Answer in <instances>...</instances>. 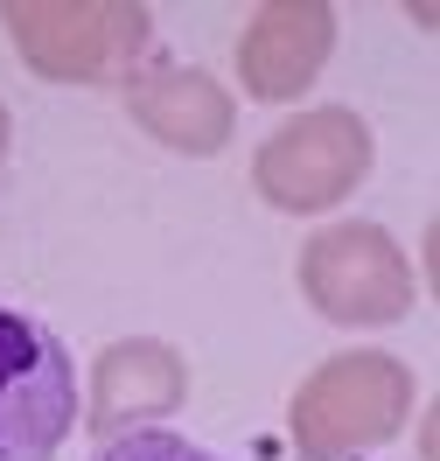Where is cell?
Masks as SVG:
<instances>
[{
    "mask_svg": "<svg viewBox=\"0 0 440 461\" xmlns=\"http://www.w3.org/2000/svg\"><path fill=\"white\" fill-rule=\"evenodd\" d=\"M412 399V364H399L391 349H343L315 364V377H301L287 405V440L301 461H356L406 427Z\"/></svg>",
    "mask_w": 440,
    "mask_h": 461,
    "instance_id": "obj_1",
    "label": "cell"
},
{
    "mask_svg": "<svg viewBox=\"0 0 440 461\" xmlns=\"http://www.w3.org/2000/svg\"><path fill=\"white\" fill-rule=\"evenodd\" d=\"M0 29L35 77L98 85V77H133L140 70L154 14L133 7V0H7Z\"/></svg>",
    "mask_w": 440,
    "mask_h": 461,
    "instance_id": "obj_2",
    "label": "cell"
},
{
    "mask_svg": "<svg viewBox=\"0 0 440 461\" xmlns=\"http://www.w3.org/2000/svg\"><path fill=\"white\" fill-rule=\"evenodd\" d=\"M378 161V140L364 113L350 105H308V113L280 119L252 154V189L265 210H287V217H315L336 210L364 189V175Z\"/></svg>",
    "mask_w": 440,
    "mask_h": 461,
    "instance_id": "obj_3",
    "label": "cell"
},
{
    "mask_svg": "<svg viewBox=\"0 0 440 461\" xmlns=\"http://www.w3.org/2000/svg\"><path fill=\"white\" fill-rule=\"evenodd\" d=\"M301 294L308 308L336 329H391L412 315L419 280H412L406 245L371 217H336L301 245Z\"/></svg>",
    "mask_w": 440,
    "mask_h": 461,
    "instance_id": "obj_4",
    "label": "cell"
},
{
    "mask_svg": "<svg viewBox=\"0 0 440 461\" xmlns=\"http://www.w3.org/2000/svg\"><path fill=\"white\" fill-rule=\"evenodd\" d=\"M77 433V364L49 321L0 308V461H57Z\"/></svg>",
    "mask_w": 440,
    "mask_h": 461,
    "instance_id": "obj_5",
    "label": "cell"
},
{
    "mask_svg": "<svg viewBox=\"0 0 440 461\" xmlns=\"http://www.w3.org/2000/svg\"><path fill=\"white\" fill-rule=\"evenodd\" d=\"M126 119L140 126L147 140H161L168 154H189V161H210L224 154L238 133V98L210 70H189V63H140L126 77Z\"/></svg>",
    "mask_w": 440,
    "mask_h": 461,
    "instance_id": "obj_6",
    "label": "cell"
},
{
    "mask_svg": "<svg viewBox=\"0 0 440 461\" xmlns=\"http://www.w3.org/2000/svg\"><path fill=\"white\" fill-rule=\"evenodd\" d=\"M336 57V7L328 0H265L238 35V85L287 105L322 77V63Z\"/></svg>",
    "mask_w": 440,
    "mask_h": 461,
    "instance_id": "obj_7",
    "label": "cell"
},
{
    "mask_svg": "<svg viewBox=\"0 0 440 461\" xmlns=\"http://www.w3.org/2000/svg\"><path fill=\"white\" fill-rule=\"evenodd\" d=\"M182 399H189V364L161 336L105 343L98 364H91V433H105V440L147 433L154 420H168Z\"/></svg>",
    "mask_w": 440,
    "mask_h": 461,
    "instance_id": "obj_8",
    "label": "cell"
},
{
    "mask_svg": "<svg viewBox=\"0 0 440 461\" xmlns=\"http://www.w3.org/2000/svg\"><path fill=\"white\" fill-rule=\"evenodd\" d=\"M91 461H224V455H210V447H196L189 433H161V427H147V433H119V440H105Z\"/></svg>",
    "mask_w": 440,
    "mask_h": 461,
    "instance_id": "obj_9",
    "label": "cell"
},
{
    "mask_svg": "<svg viewBox=\"0 0 440 461\" xmlns=\"http://www.w3.org/2000/svg\"><path fill=\"white\" fill-rule=\"evenodd\" d=\"M7 140H14V113L0 105V161H7Z\"/></svg>",
    "mask_w": 440,
    "mask_h": 461,
    "instance_id": "obj_10",
    "label": "cell"
}]
</instances>
